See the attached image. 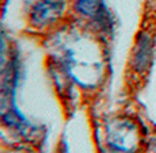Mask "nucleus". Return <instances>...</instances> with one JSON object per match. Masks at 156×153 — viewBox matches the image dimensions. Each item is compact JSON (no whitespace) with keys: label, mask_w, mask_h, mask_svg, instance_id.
Instances as JSON below:
<instances>
[{"label":"nucleus","mask_w":156,"mask_h":153,"mask_svg":"<svg viewBox=\"0 0 156 153\" xmlns=\"http://www.w3.org/2000/svg\"><path fill=\"white\" fill-rule=\"evenodd\" d=\"M154 57V41L147 33H140L137 35L136 45L132 53V68L137 73H143L151 67Z\"/></svg>","instance_id":"f257e3e1"},{"label":"nucleus","mask_w":156,"mask_h":153,"mask_svg":"<svg viewBox=\"0 0 156 153\" xmlns=\"http://www.w3.org/2000/svg\"><path fill=\"white\" fill-rule=\"evenodd\" d=\"M109 144L119 151H130L136 146V127L130 122H119L109 130Z\"/></svg>","instance_id":"f03ea898"},{"label":"nucleus","mask_w":156,"mask_h":153,"mask_svg":"<svg viewBox=\"0 0 156 153\" xmlns=\"http://www.w3.org/2000/svg\"><path fill=\"white\" fill-rule=\"evenodd\" d=\"M64 10V0H38L33 8V20L34 23H48L56 19Z\"/></svg>","instance_id":"7ed1b4c3"},{"label":"nucleus","mask_w":156,"mask_h":153,"mask_svg":"<svg viewBox=\"0 0 156 153\" xmlns=\"http://www.w3.org/2000/svg\"><path fill=\"white\" fill-rule=\"evenodd\" d=\"M76 8L87 16H97L101 12V0H77Z\"/></svg>","instance_id":"20e7f679"}]
</instances>
